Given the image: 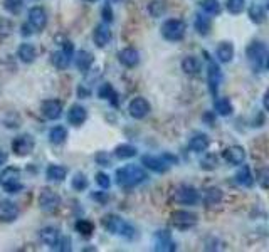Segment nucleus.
<instances>
[{"label":"nucleus","instance_id":"obj_1","mask_svg":"<svg viewBox=\"0 0 269 252\" xmlns=\"http://www.w3.org/2000/svg\"><path fill=\"white\" fill-rule=\"evenodd\" d=\"M148 178L147 172L140 165H125L116 170V183L123 189H133Z\"/></svg>","mask_w":269,"mask_h":252},{"label":"nucleus","instance_id":"obj_2","mask_svg":"<svg viewBox=\"0 0 269 252\" xmlns=\"http://www.w3.org/2000/svg\"><path fill=\"white\" fill-rule=\"evenodd\" d=\"M101 224H103V227L108 230L109 234H114V236H121L125 239H135L136 236V230L133 225H130L126 220H123L121 217L114 215V213L105 215Z\"/></svg>","mask_w":269,"mask_h":252},{"label":"nucleus","instance_id":"obj_3","mask_svg":"<svg viewBox=\"0 0 269 252\" xmlns=\"http://www.w3.org/2000/svg\"><path fill=\"white\" fill-rule=\"evenodd\" d=\"M0 187H3L8 194H19L24 189L22 182H20V170L17 166H7L0 173Z\"/></svg>","mask_w":269,"mask_h":252},{"label":"nucleus","instance_id":"obj_4","mask_svg":"<svg viewBox=\"0 0 269 252\" xmlns=\"http://www.w3.org/2000/svg\"><path fill=\"white\" fill-rule=\"evenodd\" d=\"M187 25L180 19H168L161 25V36L170 42H178L185 37Z\"/></svg>","mask_w":269,"mask_h":252},{"label":"nucleus","instance_id":"obj_5","mask_svg":"<svg viewBox=\"0 0 269 252\" xmlns=\"http://www.w3.org/2000/svg\"><path fill=\"white\" fill-rule=\"evenodd\" d=\"M173 199H175V202L180 205H195L199 202L200 195H199L197 189H194V187L180 185L173 192Z\"/></svg>","mask_w":269,"mask_h":252},{"label":"nucleus","instance_id":"obj_6","mask_svg":"<svg viewBox=\"0 0 269 252\" xmlns=\"http://www.w3.org/2000/svg\"><path fill=\"white\" fill-rule=\"evenodd\" d=\"M72 52H74V46H72V42H64L62 49L55 50V52H53V55H51V61H53L54 67H57V69H66L71 62Z\"/></svg>","mask_w":269,"mask_h":252},{"label":"nucleus","instance_id":"obj_7","mask_svg":"<svg viewBox=\"0 0 269 252\" xmlns=\"http://www.w3.org/2000/svg\"><path fill=\"white\" fill-rule=\"evenodd\" d=\"M150 111H152L150 102L145 100L143 96L133 98V100L130 101V104H128V113H130V116L135 118V119L147 118L148 114H150Z\"/></svg>","mask_w":269,"mask_h":252},{"label":"nucleus","instance_id":"obj_8","mask_svg":"<svg viewBox=\"0 0 269 252\" xmlns=\"http://www.w3.org/2000/svg\"><path fill=\"white\" fill-rule=\"evenodd\" d=\"M34 147H36V140L31 135H20L12 142V151L17 156H27L29 153H32Z\"/></svg>","mask_w":269,"mask_h":252},{"label":"nucleus","instance_id":"obj_9","mask_svg":"<svg viewBox=\"0 0 269 252\" xmlns=\"http://www.w3.org/2000/svg\"><path fill=\"white\" fill-rule=\"evenodd\" d=\"M246 54H247V59H249V61L259 69V67L264 64V57L268 55V48L263 44V42L256 41V42H251V44L247 46Z\"/></svg>","mask_w":269,"mask_h":252},{"label":"nucleus","instance_id":"obj_10","mask_svg":"<svg viewBox=\"0 0 269 252\" xmlns=\"http://www.w3.org/2000/svg\"><path fill=\"white\" fill-rule=\"evenodd\" d=\"M170 220H172L175 227L185 230V229L194 227V225L197 224V215L189 210H175L172 212V215H170Z\"/></svg>","mask_w":269,"mask_h":252},{"label":"nucleus","instance_id":"obj_11","mask_svg":"<svg viewBox=\"0 0 269 252\" xmlns=\"http://www.w3.org/2000/svg\"><path fill=\"white\" fill-rule=\"evenodd\" d=\"M37 202H39V207L42 208V210L51 212V210H54V208H57L59 205H61V197H59V195L55 194L54 190L44 189L39 194V199H37Z\"/></svg>","mask_w":269,"mask_h":252},{"label":"nucleus","instance_id":"obj_12","mask_svg":"<svg viewBox=\"0 0 269 252\" xmlns=\"http://www.w3.org/2000/svg\"><path fill=\"white\" fill-rule=\"evenodd\" d=\"M207 81H209V91L211 95L217 96L219 93V88H220V83H222V71L219 67V64H215L214 61L209 62V69H207Z\"/></svg>","mask_w":269,"mask_h":252},{"label":"nucleus","instance_id":"obj_13","mask_svg":"<svg viewBox=\"0 0 269 252\" xmlns=\"http://www.w3.org/2000/svg\"><path fill=\"white\" fill-rule=\"evenodd\" d=\"M41 113L46 119H59L62 114V102L59 100H46L41 106Z\"/></svg>","mask_w":269,"mask_h":252},{"label":"nucleus","instance_id":"obj_14","mask_svg":"<svg viewBox=\"0 0 269 252\" xmlns=\"http://www.w3.org/2000/svg\"><path fill=\"white\" fill-rule=\"evenodd\" d=\"M142 165L147 166L148 170H152V172H155V173H165L170 166V163L163 156H153V155H143Z\"/></svg>","mask_w":269,"mask_h":252},{"label":"nucleus","instance_id":"obj_15","mask_svg":"<svg viewBox=\"0 0 269 252\" xmlns=\"http://www.w3.org/2000/svg\"><path fill=\"white\" fill-rule=\"evenodd\" d=\"M29 24H31L36 31H42V29L48 25V14H46L44 8L39 5L32 7L31 10H29Z\"/></svg>","mask_w":269,"mask_h":252},{"label":"nucleus","instance_id":"obj_16","mask_svg":"<svg viewBox=\"0 0 269 252\" xmlns=\"http://www.w3.org/2000/svg\"><path fill=\"white\" fill-rule=\"evenodd\" d=\"M222 156L230 165H242L246 160V151L242 147H229L222 151Z\"/></svg>","mask_w":269,"mask_h":252},{"label":"nucleus","instance_id":"obj_17","mask_svg":"<svg viewBox=\"0 0 269 252\" xmlns=\"http://www.w3.org/2000/svg\"><path fill=\"white\" fill-rule=\"evenodd\" d=\"M19 215V208L10 200H0V222H14Z\"/></svg>","mask_w":269,"mask_h":252},{"label":"nucleus","instance_id":"obj_18","mask_svg":"<svg viewBox=\"0 0 269 252\" xmlns=\"http://www.w3.org/2000/svg\"><path fill=\"white\" fill-rule=\"evenodd\" d=\"M41 241L44 242L46 246H49L51 249H57L59 241H61V232L55 227H44L41 230Z\"/></svg>","mask_w":269,"mask_h":252},{"label":"nucleus","instance_id":"obj_19","mask_svg":"<svg viewBox=\"0 0 269 252\" xmlns=\"http://www.w3.org/2000/svg\"><path fill=\"white\" fill-rule=\"evenodd\" d=\"M118 61L125 67H135V66H138V62H140V54H138V50L133 48H125L119 50Z\"/></svg>","mask_w":269,"mask_h":252},{"label":"nucleus","instance_id":"obj_20","mask_svg":"<svg viewBox=\"0 0 269 252\" xmlns=\"http://www.w3.org/2000/svg\"><path fill=\"white\" fill-rule=\"evenodd\" d=\"M86 118H88V111L81 104H72L71 109L67 111V121H69L72 126H81L86 121Z\"/></svg>","mask_w":269,"mask_h":252},{"label":"nucleus","instance_id":"obj_21","mask_svg":"<svg viewBox=\"0 0 269 252\" xmlns=\"http://www.w3.org/2000/svg\"><path fill=\"white\" fill-rule=\"evenodd\" d=\"M93 41L98 48H106L111 41V31L106 24H100L95 27V32H93Z\"/></svg>","mask_w":269,"mask_h":252},{"label":"nucleus","instance_id":"obj_22","mask_svg":"<svg viewBox=\"0 0 269 252\" xmlns=\"http://www.w3.org/2000/svg\"><path fill=\"white\" fill-rule=\"evenodd\" d=\"M209 145H211V140H209V136L206 133H197V135H194L190 138L189 148H190V151H194V153H202V151L207 150Z\"/></svg>","mask_w":269,"mask_h":252},{"label":"nucleus","instance_id":"obj_23","mask_svg":"<svg viewBox=\"0 0 269 252\" xmlns=\"http://www.w3.org/2000/svg\"><path fill=\"white\" fill-rule=\"evenodd\" d=\"M215 54H217V57H219L220 62L229 64L234 59V46H232V42H229V41L220 42V44L217 46V49H215Z\"/></svg>","mask_w":269,"mask_h":252},{"label":"nucleus","instance_id":"obj_24","mask_svg":"<svg viewBox=\"0 0 269 252\" xmlns=\"http://www.w3.org/2000/svg\"><path fill=\"white\" fill-rule=\"evenodd\" d=\"M17 55H19V59L24 64H31V62L36 61L37 50H36V48H34L32 44H27V42H24V44H20L19 49H17Z\"/></svg>","mask_w":269,"mask_h":252},{"label":"nucleus","instance_id":"obj_25","mask_svg":"<svg viewBox=\"0 0 269 252\" xmlns=\"http://www.w3.org/2000/svg\"><path fill=\"white\" fill-rule=\"evenodd\" d=\"M236 182L239 185L246 187V189H251L254 185V177H253V170L249 168L247 165H242L239 168V172L236 173Z\"/></svg>","mask_w":269,"mask_h":252},{"label":"nucleus","instance_id":"obj_26","mask_svg":"<svg viewBox=\"0 0 269 252\" xmlns=\"http://www.w3.org/2000/svg\"><path fill=\"white\" fill-rule=\"evenodd\" d=\"M93 62H95V57H93V54L88 52V50H79V52L76 54V67H78L81 72H88L91 69Z\"/></svg>","mask_w":269,"mask_h":252},{"label":"nucleus","instance_id":"obj_27","mask_svg":"<svg viewBox=\"0 0 269 252\" xmlns=\"http://www.w3.org/2000/svg\"><path fill=\"white\" fill-rule=\"evenodd\" d=\"M46 177L51 182H64L67 177V168L62 165H49L46 170Z\"/></svg>","mask_w":269,"mask_h":252},{"label":"nucleus","instance_id":"obj_28","mask_svg":"<svg viewBox=\"0 0 269 252\" xmlns=\"http://www.w3.org/2000/svg\"><path fill=\"white\" fill-rule=\"evenodd\" d=\"M157 251H175V246L170 239V234L165 232V230H160L157 232V246H155Z\"/></svg>","mask_w":269,"mask_h":252},{"label":"nucleus","instance_id":"obj_29","mask_svg":"<svg viewBox=\"0 0 269 252\" xmlns=\"http://www.w3.org/2000/svg\"><path fill=\"white\" fill-rule=\"evenodd\" d=\"M214 109L219 116H230L232 111H234V106H232V102H230L229 98H219V100H215Z\"/></svg>","mask_w":269,"mask_h":252},{"label":"nucleus","instance_id":"obj_30","mask_svg":"<svg viewBox=\"0 0 269 252\" xmlns=\"http://www.w3.org/2000/svg\"><path fill=\"white\" fill-rule=\"evenodd\" d=\"M67 140V130L61 125L51 128L49 131V142L53 145H62Z\"/></svg>","mask_w":269,"mask_h":252},{"label":"nucleus","instance_id":"obj_31","mask_svg":"<svg viewBox=\"0 0 269 252\" xmlns=\"http://www.w3.org/2000/svg\"><path fill=\"white\" fill-rule=\"evenodd\" d=\"M98 95H100L101 100H106V101H109L113 106H118V95H116V91H114V88L111 86V84L105 83L103 86L100 88Z\"/></svg>","mask_w":269,"mask_h":252},{"label":"nucleus","instance_id":"obj_32","mask_svg":"<svg viewBox=\"0 0 269 252\" xmlns=\"http://www.w3.org/2000/svg\"><path fill=\"white\" fill-rule=\"evenodd\" d=\"M182 71L185 72V74H189V76L199 74V71H200V62H199L195 57H192V55H187V57L182 61Z\"/></svg>","mask_w":269,"mask_h":252},{"label":"nucleus","instance_id":"obj_33","mask_svg":"<svg viewBox=\"0 0 269 252\" xmlns=\"http://www.w3.org/2000/svg\"><path fill=\"white\" fill-rule=\"evenodd\" d=\"M114 156L119 158V160L133 158V156H136V148L133 147V145H128V143L118 145V147L114 148Z\"/></svg>","mask_w":269,"mask_h":252},{"label":"nucleus","instance_id":"obj_34","mask_svg":"<svg viewBox=\"0 0 269 252\" xmlns=\"http://www.w3.org/2000/svg\"><path fill=\"white\" fill-rule=\"evenodd\" d=\"M222 200V190L217 189V187H211V189L206 190V195H204V202H206V205H217L220 203Z\"/></svg>","mask_w":269,"mask_h":252},{"label":"nucleus","instance_id":"obj_35","mask_svg":"<svg viewBox=\"0 0 269 252\" xmlns=\"http://www.w3.org/2000/svg\"><path fill=\"white\" fill-rule=\"evenodd\" d=\"M200 8H202L207 15H219L222 10L219 0H202V2H200Z\"/></svg>","mask_w":269,"mask_h":252},{"label":"nucleus","instance_id":"obj_36","mask_svg":"<svg viewBox=\"0 0 269 252\" xmlns=\"http://www.w3.org/2000/svg\"><path fill=\"white\" fill-rule=\"evenodd\" d=\"M247 14H249V19L253 20L254 24H263L264 20H266V12H264V8L261 5H258V3L251 5Z\"/></svg>","mask_w":269,"mask_h":252},{"label":"nucleus","instance_id":"obj_37","mask_svg":"<svg viewBox=\"0 0 269 252\" xmlns=\"http://www.w3.org/2000/svg\"><path fill=\"white\" fill-rule=\"evenodd\" d=\"M195 31H197L200 36H207L209 31H211V20H209V17L202 14L195 17Z\"/></svg>","mask_w":269,"mask_h":252},{"label":"nucleus","instance_id":"obj_38","mask_svg":"<svg viewBox=\"0 0 269 252\" xmlns=\"http://www.w3.org/2000/svg\"><path fill=\"white\" fill-rule=\"evenodd\" d=\"M76 230H78L81 236L89 237L93 232H95V224L89 222V220H78L76 222Z\"/></svg>","mask_w":269,"mask_h":252},{"label":"nucleus","instance_id":"obj_39","mask_svg":"<svg viewBox=\"0 0 269 252\" xmlns=\"http://www.w3.org/2000/svg\"><path fill=\"white\" fill-rule=\"evenodd\" d=\"M71 185L76 192H83L84 189H88L86 175H84V173H76L74 177H72V180H71Z\"/></svg>","mask_w":269,"mask_h":252},{"label":"nucleus","instance_id":"obj_40","mask_svg":"<svg viewBox=\"0 0 269 252\" xmlns=\"http://www.w3.org/2000/svg\"><path fill=\"white\" fill-rule=\"evenodd\" d=\"M24 7V0H3V8L10 14L17 15Z\"/></svg>","mask_w":269,"mask_h":252},{"label":"nucleus","instance_id":"obj_41","mask_svg":"<svg viewBox=\"0 0 269 252\" xmlns=\"http://www.w3.org/2000/svg\"><path fill=\"white\" fill-rule=\"evenodd\" d=\"M225 7H227V10L230 12V14L237 15L244 10L246 0H227V2H225Z\"/></svg>","mask_w":269,"mask_h":252},{"label":"nucleus","instance_id":"obj_42","mask_svg":"<svg viewBox=\"0 0 269 252\" xmlns=\"http://www.w3.org/2000/svg\"><path fill=\"white\" fill-rule=\"evenodd\" d=\"M165 10H166V5L161 0H153V2L148 5V12L153 15V17H160V15H163L165 14Z\"/></svg>","mask_w":269,"mask_h":252},{"label":"nucleus","instance_id":"obj_43","mask_svg":"<svg viewBox=\"0 0 269 252\" xmlns=\"http://www.w3.org/2000/svg\"><path fill=\"white\" fill-rule=\"evenodd\" d=\"M258 182L259 185L263 187V189L269 190V166H261V168L258 170Z\"/></svg>","mask_w":269,"mask_h":252},{"label":"nucleus","instance_id":"obj_44","mask_svg":"<svg viewBox=\"0 0 269 252\" xmlns=\"http://www.w3.org/2000/svg\"><path fill=\"white\" fill-rule=\"evenodd\" d=\"M217 165H219V160H217L215 155H207L200 160V166H202L204 170H215Z\"/></svg>","mask_w":269,"mask_h":252},{"label":"nucleus","instance_id":"obj_45","mask_svg":"<svg viewBox=\"0 0 269 252\" xmlns=\"http://www.w3.org/2000/svg\"><path fill=\"white\" fill-rule=\"evenodd\" d=\"M12 31H14V24H12L8 19H0V36L7 37V36H10Z\"/></svg>","mask_w":269,"mask_h":252},{"label":"nucleus","instance_id":"obj_46","mask_svg":"<svg viewBox=\"0 0 269 252\" xmlns=\"http://www.w3.org/2000/svg\"><path fill=\"white\" fill-rule=\"evenodd\" d=\"M95 180H96V185H98V187H101V189H103V190L109 189L111 180H109V177H108V175H106V173H103V172L96 173Z\"/></svg>","mask_w":269,"mask_h":252},{"label":"nucleus","instance_id":"obj_47","mask_svg":"<svg viewBox=\"0 0 269 252\" xmlns=\"http://www.w3.org/2000/svg\"><path fill=\"white\" fill-rule=\"evenodd\" d=\"M95 160H96V163L101 165V166H109L111 165V156L106 151H98Z\"/></svg>","mask_w":269,"mask_h":252},{"label":"nucleus","instance_id":"obj_48","mask_svg":"<svg viewBox=\"0 0 269 252\" xmlns=\"http://www.w3.org/2000/svg\"><path fill=\"white\" fill-rule=\"evenodd\" d=\"M71 239L69 237H61V241H59V246H57V251H62V252H67V251H71L72 247H71Z\"/></svg>","mask_w":269,"mask_h":252},{"label":"nucleus","instance_id":"obj_49","mask_svg":"<svg viewBox=\"0 0 269 252\" xmlns=\"http://www.w3.org/2000/svg\"><path fill=\"white\" fill-rule=\"evenodd\" d=\"M101 15H103L105 22H113V10H111V5H105L103 10H101Z\"/></svg>","mask_w":269,"mask_h":252},{"label":"nucleus","instance_id":"obj_50","mask_svg":"<svg viewBox=\"0 0 269 252\" xmlns=\"http://www.w3.org/2000/svg\"><path fill=\"white\" fill-rule=\"evenodd\" d=\"M91 199H93V200H98L100 203H105L106 200H108V195H106L105 192H98V194L95 192V194H91Z\"/></svg>","mask_w":269,"mask_h":252},{"label":"nucleus","instance_id":"obj_51","mask_svg":"<svg viewBox=\"0 0 269 252\" xmlns=\"http://www.w3.org/2000/svg\"><path fill=\"white\" fill-rule=\"evenodd\" d=\"M263 106H264V109L266 111H269V91L264 95V98H263Z\"/></svg>","mask_w":269,"mask_h":252},{"label":"nucleus","instance_id":"obj_52","mask_svg":"<svg viewBox=\"0 0 269 252\" xmlns=\"http://www.w3.org/2000/svg\"><path fill=\"white\" fill-rule=\"evenodd\" d=\"M79 98H83V96H89V93H91V91H89V89L88 88H84V86H81L79 88Z\"/></svg>","mask_w":269,"mask_h":252},{"label":"nucleus","instance_id":"obj_53","mask_svg":"<svg viewBox=\"0 0 269 252\" xmlns=\"http://www.w3.org/2000/svg\"><path fill=\"white\" fill-rule=\"evenodd\" d=\"M29 25H31V24H29V22L22 25V34H24V36H29V34L32 32V31H29Z\"/></svg>","mask_w":269,"mask_h":252},{"label":"nucleus","instance_id":"obj_54","mask_svg":"<svg viewBox=\"0 0 269 252\" xmlns=\"http://www.w3.org/2000/svg\"><path fill=\"white\" fill-rule=\"evenodd\" d=\"M7 161V153H3V151H0V166H2L3 163Z\"/></svg>","mask_w":269,"mask_h":252},{"label":"nucleus","instance_id":"obj_55","mask_svg":"<svg viewBox=\"0 0 269 252\" xmlns=\"http://www.w3.org/2000/svg\"><path fill=\"white\" fill-rule=\"evenodd\" d=\"M84 2H88V3H95V2H98V0H84Z\"/></svg>","mask_w":269,"mask_h":252},{"label":"nucleus","instance_id":"obj_56","mask_svg":"<svg viewBox=\"0 0 269 252\" xmlns=\"http://www.w3.org/2000/svg\"><path fill=\"white\" fill-rule=\"evenodd\" d=\"M266 67H268V69H269V55H268V57H266Z\"/></svg>","mask_w":269,"mask_h":252}]
</instances>
